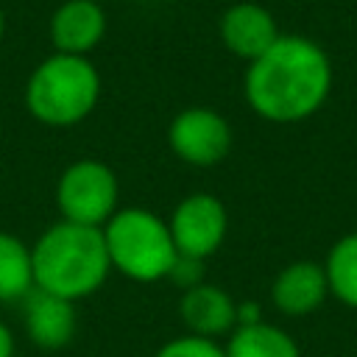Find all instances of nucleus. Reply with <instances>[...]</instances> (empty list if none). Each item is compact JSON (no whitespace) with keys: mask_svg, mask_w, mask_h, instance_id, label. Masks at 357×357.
<instances>
[{"mask_svg":"<svg viewBox=\"0 0 357 357\" xmlns=\"http://www.w3.org/2000/svg\"><path fill=\"white\" fill-rule=\"evenodd\" d=\"M332 86V64L321 45L307 36H279L262 56L248 61L245 100L271 123H298L315 114Z\"/></svg>","mask_w":357,"mask_h":357,"instance_id":"nucleus-1","label":"nucleus"},{"mask_svg":"<svg viewBox=\"0 0 357 357\" xmlns=\"http://www.w3.org/2000/svg\"><path fill=\"white\" fill-rule=\"evenodd\" d=\"M33 282L39 290L81 301L103 287L112 273L106 240L100 226L59 220L47 226L31 245Z\"/></svg>","mask_w":357,"mask_h":357,"instance_id":"nucleus-2","label":"nucleus"},{"mask_svg":"<svg viewBox=\"0 0 357 357\" xmlns=\"http://www.w3.org/2000/svg\"><path fill=\"white\" fill-rule=\"evenodd\" d=\"M100 98V75L86 56L56 53L36 64L25 86L28 112L53 128L75 126L92 114Z\"/></svg>","mask_w":357,"mask_h":357,"instance_id":"nucleus-3","label":"nucleus"},{"mask_svg":"<svg viewBox=\"0 0 357 357\" xmlns=\"http://www.w3.org/2000/svg\"><path fill=\"white\" fill-rule=\"evenodd\" d=\"M112 271L134 282L167 279L178 251L165 218L142 206L117 209L103 226Z\"/></svg>","mask_w":357,"mask_h":357,"instance_id":"nucleus-4","label":"nucleus"},{"mask_svg":"<svg viewBox=\"0 0 357 357\" xmlns=\"http://www.w3.org/2000/svg\"><path fill=\"white\" fill-rule=\"evenodd\" d=\"M117 176L100 159H78L64 167L56 184V206L64 220L103 226L117 212Z\"/></svg>","mask_w":357,"mask_h":357,"instance_id":"nucleus-5","label":"nucleus"},{"mask_svg":"<svg viewBox=\"0 0 357 357\" xmlns=\"http://www.w3.org/2000/svg\"><path fill=\"white\" fill-rule=\"evenodd\" d=\"M167 145L181 162L192 167H212L229 156L231 126L209 106H190L170 120Z\"/></svg>","mask_w":357,"mask_h":357,"instance_id":"nucleus-6","label":"nucleus"},{"mask_svg":"<svg viewBox=\"0 0 357 357\" xmlns=\"http://www.w3.org/2000/svg\"><path fill=\"white\" fill-rule=\"evenodd\" d=\"M167 226H170L178 254L206 259L223 245L226 229H229V215L218 195L192 192L176 204Z\"/></svg>","mask_w":357,"mask_h":357,"instance_id":"nucleus-7","label":"nucleus"},{"mask_svg":"<svg viewBox=\"0 0 357 357\" xmlns=\"http://www.w3.org/2000/svg\"><path fill=\"white\" fill-rule=\"evenodd\" d=\"M178 315L190 335L218 340L220 335H231L237 326V304L234 298L209 282H201L181 293Z\"/></svg>","mask_w":357,"mask_h":357,"instance_id":"nucleus-8","label":"nucleus"},{"mask_svg":"<svg viewBox=\"0 0 357 357\" xmlns=\"http://www.w3.org/2000/svg\"><path fill=\"white\" fill-rule=\"evenodd\" d=\"M22 321L31 343L39 349H61L75 335V301L33 287L22 298Z\"/></svg>","mask_w":357,"mask_h":357,"instance_id":"nucleus-9","label":"nucleus"},{"mask_svg":"<svg viewBox=\"0 0 357 357\" xmlns=\"http://www.w3.org/2000/svg\"><path fill=\"white\" fill-rule=\"evenodd\" d=\"M279 36L282 33L276 28L273 14L259 3H234L220 17L223 45L245 61H254L257 56H262Z\"/></svg>","mask_w":357,"mask_h":357,"instance_id":"nucleus-10","label":"nucleus"},{"mask_svg":"<svg viewBox=\"0 0 357 357\" xmlns=\"http://www.w3.org/2000/svg\"><path fill=\"white\" fill-rule=\"evenodd\" d=\"M326 293H329L326 271H324V265H318L312 259H298V262L284 265L271 284L273 307L290 318L310 315L312 310H318L324 304Z\"/></svg>","mask_w":357,"mask_h":357,"instance_id":"nucleus-11","label":"nucleus"},{"mask_svg":"<svg viewBox=\"0 0 357 357\" xmlns=\"http://www.w3.org/2000/svg\"><path fill=\"white\" fill-rule=\"evenodd\" d=\"M106 33V14L95 0H67L50 20V39L56 53L86 56Z\"/></svg>","mask_w":357,"mask_h":357,"instance_id":"nucleus-12","label":"nucleus"},{"mask_svg":"<svg viewBox=\"0 0 357 357\" xmlns=\"http://www.w3.org/2000/svg\"><path fill=\"white\" fill-rule=\"evenodd\" d=\"M223 351L226 357H301L296 340L284 329L265 321L234 326Z\"/></svg>","mask_w":357,"mask_h":357,"instance_id":"nucleus-13","label":"nucleus"},{"mask_svg":"<svg viewBox=\"0 0 357 357\" xmlns=\"http://www.w3.org/2000/svg\"><path fill=\"white\" fill-rule=\"evenodd\" d=\"M33 287L31 245L11 231H0V301H22Z\"/></svg>","mask_w":357,"mask_h":357,"instance_id":"nucleus-14","label":"nucleus"},{"mask_svg":"<svg viewBox=\"0 0 357 357\" xmlns=\"http://www.w3.org/2000/svg\"><path fill=\"white\" fill-rule=\"evenodd\" d=\"M324 271H326L329 293L343 304L357 307V231L340 237L332 245Z\"/></svg>","mask_w":357,"mask_h":357,"instance_id":"nucleus-15","label":"nucleus"},{"mask_svg":"<svg viewBox=\"0 0 357 357\" xmlns=\"http://www.w3.org/2000/svg\"><path fill=\"white\" fill-rule=\"evenodd\" d=\"M153 357H226V351L218 340L198 337V335H181V337L167 340Z\"/></svg>","mask_w":357,"mask_h":357,"instance_id":"nucleus-16","label":"nucleus"},{"mask_svg":"<svg viewBox=\"0 0 357 357\" xmlns=\"http://www.w3.org/2000/svg\"><path fill=\"white\" fill-rule=\"evenodd\" d=\"M167 279L173 284H178L181 290H190V287L201 284L204 282V259L178 254L176 262H173V268H170V273H167Z\"/></svg>","mask_w":357,"mask_h":357,"instance_id":"nucleus-17","label":"nucleus"},{"mask_svg":"<svg viewBox=\"0 0 357 357\" xmlns=\"http://www.w3.org/2000/svg\"><path fill=\"white\" fill-rule=\"evenodd\" d=\"M262 315H259V304L257 301H245V304H237V326H248V324H259Z\"/></svg>","mask_w":357,"mask_h":357,"instance_id":"nucleus-18","label":"nucleus"},{"mask_svg":"<svg viewBox=\"0 0 357 357\" xmlns=\"http://www.w3.org/2000/svg\"><path fill=\"white\" fill-rule=\"evenodd\" d=\"M0 357H14V332L0 321Z\"/></svg>","mask_w":357,"mask_h":357,"instance_id":"nucleus-19","label":"nucleus"},{"mask_svg":"<svg viewBox=\"0 0 357 357\" xmlns=\"http://www.w3.org/2000/svg\"><path fill=\"white\" fill-rule=\"evenodd\" d=\"M3 31H6V17H3V11H0V36H3Z\"/></svg>","mask_w":357,"mask_h":357,"instance_id":"nucleus-20","label":"nucleus"}]
</instances>
